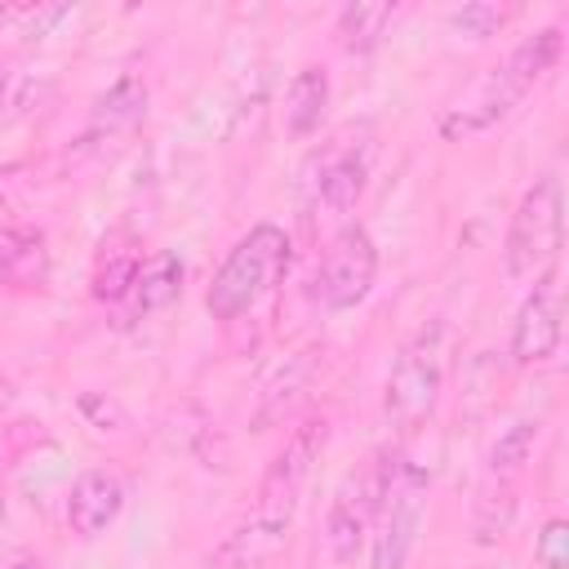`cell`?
Listing matches in <instances>:
<instances>
[{
	"label": "cell",
	"instance_id": "obj_1",
	"mask_svg": "<svg viewBox=\"0 0 569 569\" xmlns=\"http://www.w3.org/2000/svg\"><path fill=\"white\" fill-rule=\"evenodd\" d=\"M325 431H329L325 418H311V422L293 427V436L271 458L267 476L258 480L249 516L218 542L213 565H222V569H258V565H267V560H276L284 551L289 525H293V511H298V498H302V485L311 476L316 453L325 449Z\"/></svg>",
	"mask_w": 569,
	"mask_h": 569
},
{
	"label": "cell",
	"instance_id": "obj_15",
	"mask_svg": "<svg viewBox=\"0 0 569 569\" xmlns=\"http://www.w3.org/2000/svg\"><path fill=\"white\" fill-rule=\"evenodd\" d=\"M142 267V253L133 244H102L93 262V298L98 302H120L133 289V276Z\"/></svg>",
	"mask_w": 569,
	"mask_h": 569
},
{
	"label": "cell",
	"instance_id": "obj_11",
	"mask_svg": "<svg viewBox=\"0 0 569 569\" xmlns=\"http://www.w3.org/2000/svg\"><path fill=\"white\" fill-rule=\"evenodd\" d=\"M124 507V480L116 471H84L76 485H71V498H67V525L76 538H98Z\"/></svg>",
	"mask_w": 569,
	"mask_h": 569
},
{
	"label": "cell",
	"instance_id": "obj_12",
	"mask_svg": "<svg viewBox=\"0 0 569 569\" xmlns=\"http://www.w3.org/2000/svg\"><path fill=\"white\" fill-rule=\"evenodd\" d=\"M147 116V84L138 76H120L98 102H93V116H89V129H84V142H107V138H124L142 124Z\"/></svg>",
	"mask_w": 569,
	"mask_h": 569
},
{
	"label": "cell",
	"instance_id": "obj_9",
	"mask_svg": "<svg viewBox=\"0 0 569 569\" xmlns=\"http://www.w3.org/2000/svg\"><path fill=\"white\" fill-rule=\"evenodd\" d=\"M560 316H565V307H560L556 276H547L529 289V298L520 302V311L511 320V342H507L511 360L525 365V369L547 365L560 351Z\"/></svg>",
	"mask_w": 569,
	"mask_h": 569
},
{
	"label": "cell",
	"instance_id": "obj_3",
	"mask_svg": "<svg viewBox=\"0 0 569 569\" xmlns=\"http://www.w3.org/2000/svg\"><path fill=\"white\" fill-rule=\"evenodd\" d=\"M560 44H565L560 27H542V31L525 36V40L485 76V84L476 89V98L462 102V107H453V111L445 116V124H440L445 138H471V133H485L489 124H498L502 116H511V107L560 62Z\"/></svg>",
	"mask_w": 569,
	"mask_h": 569
},
{
	"label": "cell",
	"instance_id": "obj_16",
	"mask_svg": "<svg viewBox=\"0 0 569 569\" xmlns=\"http://www.w3.org/2000/svg\"><path fill=\"white\" fill-rule=\"evenodd\" d=\"M391 18H396V4H387V0H378V4H347L338 13V40H342V49H351V53L373 49L382 40V31L391 27Z\"/></svg>",
	"mask_w": 569,
	"mask_h": 569
},
{
	"label": "cell",
	"instance_id": "obj_17",
	"mask_svg": "<svg viewBox=\"0 0 569 569\" xmlns=\"http://www.w3.org/2000/svg\"><path fill=\"white\" fill-rule=\"evenodd\" d=\"M40 271H44V236L40 231H13L0 240V289L27 284Z\"/></svg>",
	"mask_w": 569,
	"mask_h": 569
},
{
	"label": "cell",
	"instance_id": "obj_13",
	"mask_svg": "<svg viewBox=\"0 0 569 569\" xmlns=\"http://www.w3.org/2000/svg\"><path fill=\"white\" fill-rule=\"evenodd\" d=\"M178 293H182V258L169 253V249H160V253H151L138 267L133 289H129V311H133V320H142V316L169 307Z\"/></svg>",
	"mask_w": 569,
	"mask_h": 569
},
{
	"label": "cell",
	"instance_id": "obj_21",
	"mask_svg": "<svg viewBox=\"0 0 569 569\" xmlns=\"http://www.w3.org/2000/svg\"><path fill=\"white\" fill-rule=\"evenodd\" d=\"M4 89H9V67L0 62V102H4Z\"/></svg>",
	"mask_w": 569,
	"mask_h": 569
},
{
	"label": "cell",
	"instance_id": "obj_19",
	"mask_svg": "<svg viewBox=\"0 0 569 569\" xmlns=\"http://www.w3.org/2000/svg\"><path fill=\"white\" fill-rule=\"evenodd\" d=\"M507 18H511V9H498V4H462V9H453V18H449V22H453L462 36L485 40V36H493Z\"/></svg>",
	"mask_w": 569,
	"mask_h": 569
},
{
	"label": "cell",
	"instance_id": "obj_18",
	"mask_svg": "<svg viewBox=\"0 0 569 569\" xmlns=\"http://www.w3.org/2000/svg\"><path fill=\"white\" fill-rule=\"evenodd\" d=\"M533 445H538V418H520V422H511V427L498 436V445L489 449V467H493L498 476H516V471L533 458Z\"/></svg>",
	"mask_w": 569,
	"mask_h": 569
},
{
	"label": "cell",
	"instance_id": "obj_2",
	"mask_svg": "<svg viewBox=\"0 0 569 569\" xmlns=\"http://www.w3.org/2000/svg\"><path fill=\"white\" fill-rule=\"evenodd\" d=\"M449 356H453V333L445 320H427L405 338L382 382V413L396 431L409 436L436 413L449 378Z\"/></svg>",
	"mask_w": 569,
	"mask_h": 569
},
{
	"label": "cell",
	"instance_id": "obj_14",
	"mask_svg": "<svg viewBox=\"0 0 569 569\" xmlns=\"http://www.w3.org/2000/svg\"><path fill=\"white\" fill-rule=\"evenodd\" d=\"M325 111H329V71L325 67H302L289 80V93H284V129L293 138H311L320 129Z\"/></svg>",
	"mask_w": 569,
	"mask_h": 569
},
{
	"label": "cell",
	"instance_id": "obj_8",
	"mask_svg": "<svg viewBox=\"0 0 569 569\" xmlns=\"http://www.w3.org/2000/svg\"><path fill=\"white\" fill-rule=\"evenodd\" d=\"M373 502H378V458L360 471H351L342 480V489L329 502V520H325V542L333 551L338 565H351L360 556V547L369 542V525H373Z\"/></svg>",
	"mask_w": 569,
	"mask_h": 569
},
{
	"label": "cell",
	"instance_id": "obj_7",
	"mask_svg": "<svg viewBox=\"0 0 569 569\" xmlns=\"http://www.w3.org/2000/svg\"><path fill=\"white\" fill-rule=\"evenodd\" d=\"M378 280V244L373 236L360 227V222H347L320 253V267H316V298L329 307V311H347L356 302L369 298Z\"/></svg>",
	"mask_w": 569,
	"mask_h": 569
},
{
	"label": "cell",
	"instance_id": "obj_6",
	"mask_svg": "<svg viewBox=\"0 0 569 569\" xmlns=\"http://www.w3.org/2000/svg\"><path fill=\"white\" fill-rule=\"evenodd\" d=\"M565 249V191L556 173L533 178V187L520 196L511 227H507V244H502V262L507 276L516 284H538L556 271Z\"/></svg>",
	"mask_w": 569,
	"mask_h": 569
},
{
	"label": "cell",
	"instance_id": "obj_10",
	"mask_svg": "<svg viewBox=\"0 0 569 569\" xmlns=\"http://www.w3.org/2000/svg\"><path fill=\"white\" fill-rule=\"evenodd\" d=\"M316 164V200L329 209V213H347L360 196H365V178H369V142H351V133L333 138L325 147V156L311 160Z\"/></svg>",
	"mask_w": 569,
	"mask_h": 569
},
{
	"label": "cell",
	"instance_id": "obj_5",
	"mask_svg": "<svg viewBox=\"0 0 569 569\" xmlns=\"http://www.w3.org/2000/svg\"><path fill=\"white\" fill-rule=\"evenodd\" d=\"M427 511V471L396 453H378V502L369 525V569H405Z\"/></svg>",
	"mask_w": 569,
	"mask_h": 569
},
{
	"label": "cell",
	"instance_id": "obj_20",
	"mask_svg": "<svg viewBox=\"0 0 569 569\" xmlns=\"http://www.w3.org/2000/svg\"><path fill=\"white\" fill-rule=\"evenodd\" d=\"M533 560L538 569H569V525L565 520H547L538 542H533Z\"/></svg>",
	"mask_w": 569,
	"mask_h": 569
},
{
	"label": "cell",
	"instance_id": "obj_4",
	"mask_svg": "<svg viewBox=\"0 0 569 569\" xmlns=\"http://www.w3.org/2000/svg\"><path fill=\"white\" fill-rule=\"evenodd\" d=\"M284 267H289V236H284V227H276V222L249 227L231 244V253L222 258V267L209 280V293H204L209 316L213 320H236V316L253 311L280 284Z\"/></svg>",
	"mask_w": 569,
	"mask_h": 569
}]
</instances>
